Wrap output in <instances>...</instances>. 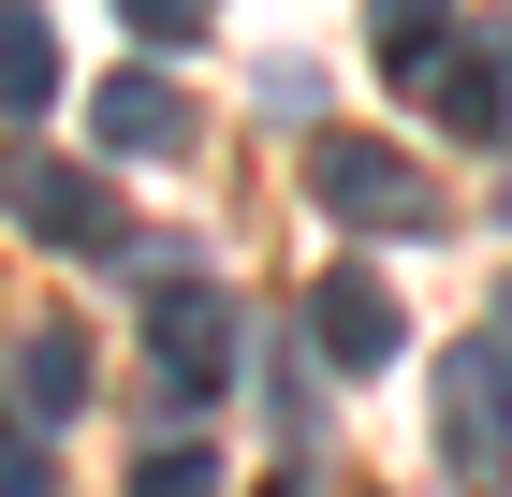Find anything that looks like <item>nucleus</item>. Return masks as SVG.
<instances>
[{
  "label": "nucleus",
  "mask_w": 512,
  "mask_h": 497,
  "mask_svg": "<svg viewBox=\"0 0 512 497\" xmlns=\"http://www.w3.org/2000/svg\"><path fill=\"white\" fill-rule=\"evenodd\" d=\"M15 234H30V249H74V264H147V234L118 220V191H103V176H88V161H15Z\"/></svg>",
  "instance_id": "obj_1"
},
{
  "label": "nucleus",
  "mask_w": 512,
  "mask_h": 497,
  "mask_svg": "<svg viewBox=\"0 0 512 497\" xmlns=\"http://www.w3.org/2000/svg\"><path fill=\"white\" fill-rule=\"evenodd\" d=\"M439 468L454 483H512V351L469 337V351H439Z\"/></svg>",
  "instance_id": "obj_2"
},
{
  "label": "nucleus",
  "mask_w": 512,
  "mask_h": 497,
  "mask_svg": "<svg viewBox=\"0 0 512 497\" xmlns=\"http://www.w3.org/2000/svg\"><path fill=\"white\" fill-rule=\"evenodd\" d=\"M308 191H322V220H352V234H439V176H410V161L366 147V132H322Z\"/></svg>",
  "instance_id": "obj_3"
},
{
  "label": "nucleus",
  "mask_w": 512,
  "mask_h": 497,
  "mask_svg": "<svg viewBox=\"0 0 512 497\" xmlns=\"http://www.w3.org/2000/svg\"><path fill=\"white\" fill-rule=\"evenodd\" d=\"M147 366H161V410H205L235 381V293L220 278H161L147 293Z\"/></svg>",
  "instance_id": "obj_4"
},
{
  "label": "nucleus",
  "mask_w": 512,
  "mask_h": 497,
  "mask_svg": "<svg viewBox=\"0 0 512 497\" xmlns=\"http://www.w3.org/2000/svg\"><path fill=\"white\" fill-rule=\"evenodd\" d=\"M308 337L337 351V366H395L410 351V322H395V293L366 264H322V293H308Z\"/></svg>",
  "instance_id": "obj_5"
},
{
  "label": "nucleus",
  "mask_w": 512,
  "mask_h": 497,
  "mask_svg": "<svg viewBox=\"0 0 512 497\" xmlns=\"http://www.w3.org/2000/svg\"><path fill=\"white\" fill-rule=\"evenodd\" d=\"M74 410H88V337H74V322H30V337H15V424L59 439Z\"/></svg>",
  "instance_id": "obj_6"
},
{
  "label": "nucleus",
  "mask_w": 512,
  "mask_h": 497,
  "mask_svg": "<svg viewBox=\"0 0 512 497\" xmlns=\"http://www.w3.org/2000/svg\"><path fill=\"white\" fill-rule=\"evenodd\" d=\"M88 132H103L118 161H176V147H191V103H176L161 74H118L103 103H88Z\"/></svg>",
  "instance_id": "obj_7"
},
{
  "label": "nucleus",
  "mask_w": 512,
  "mask_h": 497,
  "mask_svg": "<svg viewBox=\"0 0 512 497\" xmlns=\"http://www.w3.org/2000/svg\"><path fill=\"white\" fill-rule=\"evenodd\" d=\"M0 103L30 117H59V15H44V0H0Z\"/></svg>",
  "instance_id": "obj_8"
},
{
  "label": "nucleus",
  "mask_w": 512,
  "mask_h": 497,
  "mask_svg": "<svg viewBox=\"0 0 512 497\" xmlns=\"http://www.w3.org/2000/svg\"><path fill=\"white\" fill-rule=\"evenodd\" d=\"M366 15H381V74L395 88H439V59H454V0H366Z\"/></svg>",
  "instance_id": "obj_9"
},
{
  "label": "nucleus",
  "mask_w": 512,
  "mask_h": 497,
  "mask_svg": "<svg viewBox=\"0 0 512 497\" xmlns=\"http://www.w3.org/2000/svg\"><path fill=\"white\" fill-rule=\"evenodd\" d=\"M439 117L454 132H498V59H439Z\"/></svg>",
  "instance_id": "obj_10"
},
{
  "label": "nucleus",
  "mask_w": 512,
  "mask_h": 497,
  "mask_svg": "<svg viewBox=\"0 0 512 497\" xmlns=\"http://www.w3.org/2000/svg\"><path fill=\"white\" fill-rule=\"evenodd\" d=\"M132 497H220V454H191V439H161V454L132 468Z\"/></svg>",
  "instance_id": "obj_11"
},
{
  "label": "nucleus",
  "mask_w": 512,
  "mask_h": 497,
  "mask_svg": "<svg viewBox=\"0 0 512 497\" xmlns=\"http://www.w3.org/2000/svg\"><path fill=\"white\" fill-rule=\"evenodd\" d=\"M118 15H132L147 44H205V15H220V0H118Z\"/></svg>",
  "instance_id": "obj_12"
},
{
  "label": "nucleus",
  "mask_w": 512,
  "mask_h": 497,
  "mask_svg": "<svg viewBox=\"0 0 512 497\" xmlns=\"http://www.w3.org/2000/svg\"><path fill=\"white\" fill-rule=\"evenodd\" d=\"M0 497H44V439H30V424L0 439Z\"/></svg>",
  "instance_id": "obj_13"
},
{
  "label": "nucleus",
  "mask_w": 512,
  "mask_h": 497,
  "mask_svg": "<svg viewBox=\"0 0 512 497\" xmlns=\"http://www.w3.org/2000/svg\"><path fill=\"white\" fill-rule=\"evenodd\" d=\"M498 351H512V278H498Z\"/></svg>",
  "instance_id": "obj_14"
},
{
  "label": "nucleus",
  "mask_w": 512,
  "mask_h": 497,
  "mask_svg": "<svg viewBox=\"0 0 512 497\" xmlns=\"http://www.w3.org/2000/svg\"><path fill=\"white\" fill-rule=\"evenodd\" d=\"M264 497H308V483H264Z\"/></svg>",
  "instance_id": "obj_15"
}]
</instances>
